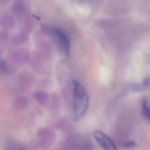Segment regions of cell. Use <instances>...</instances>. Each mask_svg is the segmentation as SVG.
I'll return each mask as SVG.
<instances>
[{"label": "cell", "instance_id": "obj_1", "mask_svg": "<svg viewBox=\"0 0 150 150\" xmlns=\"http://www.w3.org/2000/svg\"><path fill=\"white\" fill-rule=\"evenodd\" d=\"M74 115L76 120L82 118L87 112L89 106V96L87 91L77 80H73Z\"/></svg>", "mask_w": 150, "mask_h": 150}, {"label": "cell", "instance_id": "obj_2", "mask_svg": "<svg viewBox=\"0 0 150 150\" xmlns=\"http://www.w3.org/2000/svg\"><path fill=\"white\" fill-rule=\"evenodd\" d=\"M93 136L99 145L104 150H118L112 140L102 131L95 130Z\"/></svg>", "mask_w": 150, "mask_h": 150}, {"label": "cell", "instance_id": "obj_3", "mask_svg": "<svg viewBox=\"0 0 150 150\" xmlns=\"http://www.w3.org/2000/svg\"><path fill=\"white\" fill-rule=\"evenodd\" d=\"M54 31L62 50L66 55L68 56L70 52V42L69 38L65 32L59 28H55Z\"/></svg>", "mask_w": 150, "mask_h": 150}, {"label": "cell", "instance_id": "obj_4", "mask_svg": "<svg viewBox=\"0 0 150 150\" xmlns=\"http://www.w3.org/2000/svg\"><path fill=\"white\" fill-rule=\"evenodd\" d=\"M142 112L143 115L147 120H150L149 103L148 100L145 99L143 100L142 106Z\"/></svg>", "mask_w": 150, "mask_h": 150}, {"label": "cell", "instance_id": "obj_5", "mask_svg": "<svg viewBox=\"0 0 150 150\" xmlns=\"http://www.w3.org/2000/svg\"><path fill=\"white\" fill-rule=\"evenodd\" d=\"M6 150H26L25 148L20 144L12 143L8 145Z\"/></svg>", "mask_w": 150, "mask_h": 150}, {"label": "cell", "instance_id": "obj_6", "mask_svg": "<svg viewBox=\"0 0 150 150\" xmlns=\"http://www.w3.org/2000/svg\"><path fill=\"white\" fill-rule=\"evenodd\" d=\"M136 145V144L133 141H129L123 144L122 147L126 149H129V148H134L135 147Z\"/></svg>", "mask_w": 150, "mask_h": 150}]
</instances>
